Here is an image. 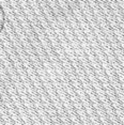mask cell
Segmentation results:
<instances>
[{
	"instance_id": "obj_1",
	"label": "cell",
	"mask_w": 124,
	"mask_h": 125,
	"mask_svg": "<svg viewBox=\"0 0 124 125\" xmlns=\"http://www.w3.org/2000/svg\"><path fill=\"white\" fill-rule=\"evenodd\" d=\"M4 24H5V13H4L3 7L0 4V33L2 32V30H3Z\"/></svg>"
}]
</instances>
